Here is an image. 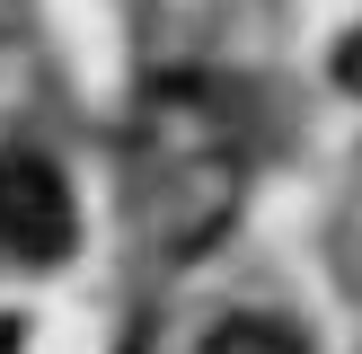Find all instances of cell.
Instances as JSON below:
<instances>
[{"instance_id": "7a4b0ae2", "label": "cell", "mask_w": 362, "mask_h": 354, "mask_svg": "<svg viewBox=\"0 0 362 354\" xmlns=\"http://www.w3.org/2000/svg\"><path fill=\"white\" fill-rule=\"evenodd\" d=\"M204 354H310V336L274 310H230L221 328L204 336Z\"/></svg>"}, {"instance_id": "6da1fadb", "label": "cell", "mask_w": 362, "mask_h": 354, "mask_svg": "<svg viewBox=\"0 0 362 354\" xmlns=\"http://www.w3.org/2000/svg\"><path fill=\"white\" fill-rule=\"evenodd\" d=\"M71 239H80V212H71L62 169L35 151H0V257L53 266L71 257Z\"/></svg>"}, {"instance_id": "3957f363", "label": "cell", "mask_w": 362, "mask_h": 354, "mask_svg": "<svg viewBox=\"0 0 362 354\" xmlns=\"http://www.w3.org/2000/svg\"><path fill=\"white\" fill-rule=\"evenodd\" d=\"M336 71H345V88H354V98H362V35H354V45H345V53H336Z\"/></svg>"}, {"instance_id": "277c9868", "label": "cell", "mask_w": 362, "mask_h": 354, "mask_svg": "<svg viewBox=\"0 0 362 354\" xmlns=\"http://www.w3.org/2000/svg\"><path fill=\"white\" fill-rule=\"evenodd\" d=\"M0 354H18V328H9V319H0Z\"/></svg>"}]
</instances>
